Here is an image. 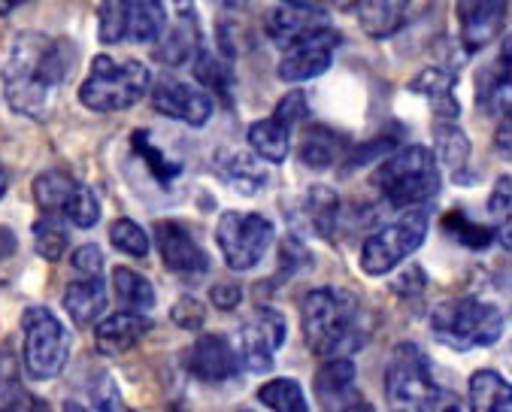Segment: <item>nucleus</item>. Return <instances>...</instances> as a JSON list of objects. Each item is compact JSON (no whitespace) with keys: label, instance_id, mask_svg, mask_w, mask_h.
Instances as JSON below:
<instances>
[{"label":"nucleus","instance_id":"obj_21","mask_svg":"<svg viewBox=\"0 0 512 412\" xmlns=\"http://www.w3.org/2000/svg\"><path fill=\"white\" fill-rule=\"evenodd\" d=\"M455 85H458L455 73H452L449 67L434 64V67H425L413 82H409V91H416V94L428 97V100H431V107H434V113H437L440 119L455 122V119L461 116V103H458Z\"/></svg>","mask_w":512,"mask_h":412},{"label":"nucleus","instance_id":"obj_46","mask_svg":"<svg viewBox=\"0 0 512 412\" xmlns=\"http://www.w3.org/2000/svg\"><path fill=\"white\" fill-rule=\"evenodd\" d=\"M388 152H391V140H379L376 146H358V149L352 152V158H349V170L370 164L376 155H385V158H388Z\"/></svg>","mask_w":512,"mask_h":412},{"label":"nucleus","instance_id":"obj_42","mask_svg":"<svg viewBox=\"0 0 512 412\" xmlns=\"http://www.w3.org/2000/svg\"><path fill=\"white\" fill-rule=\"evenodd\" d=\"M91 400H94L97 412H131V409L122 403V394H119V388L113 385V379H110L107 373L94 379V385H91Z\"/></svg>","mask_w":512,"mask_h":412},{"label":"nucleus","instance_id":"obj_38","mask_svg":"<svg viewBox=\"0 0 512 412\" xmlns=\"http://www.w3.org/2000/svg\"><path fill=\"white\" fill-rule=\"evenodd\" d=\"M64 216H67V222L70 225H76V228H94L97 225V219H100V203H97V194L88 188V185H76L73 188V194H70V200L64 203V210H61Z\"/></svg>","mask_w":512,"mask_h":412},{"label":"nucleus","instance_id":"obj_33","mask_svg":"<svg viewBox=\"0 0 512 412\" xmlns=\"http://www.w3.org/2000/svg\"><path fill=\"white\" fill-rule=\"evenodd\" d=\"M258 400L273 412H310V403H306V394H303L300 382L288 379V376L264 382L258 388Z\"/></svg>","mask_w":512,"mask_h":412},{"label":"nucleus","instance_id":"obj_27","mask_svg":"<svg viewBox=\"0 0 512 412\" xmlns=\"http://www.w3.org/2000/svg\"><path fill=\"white\" fill-rule=\"evenodd\" d=\"M512 391L497 370H476L470 376V412H509Z\"/></svg>","mask_w":512,"mask_h":412},{"label":"nucleus","instance_id":"obj_6","mask_svg":"<svg viewBox=\"0 0 512 412\" xmlns=\"http://www.w3.org/2000/svg\"><path fill=\"white\" fill-rule=\"evenodd\" d=\"M149 82L152 76L143 61H113L110 55H97L79 85V103L91 113H119L146 97Z\"/></svg>","mask_w":512,"mask_h":412},{"label":"nucleus","instance_id":"obj_49","mask_svg":"<svg viewBox=\"0 0 512 412\" xmlns=\"http://www.w3.org/2000/svg\"><path fill=\"white\" fill-rule=\"evenodd\" d=\"M497 146H500V149H509V119H503V125H500V134H497Z\"/></svg>","mask_w":512,"mask_h":412},{"label":"nucleus","instance_id":"obj_11","mask_svg":"<svg viewBox=\"0 0 512 412\" xmlns=\"http://www.w3.org/2000/svg\"><path fill=\"white\" fill-rule=\"evenodd\" d=\"M285 316L273 306H258L240 331V358L252 373L273 370V352L285 343Z\"/></svg>","mask_w":512,"mask_h":412},{"label":"nucleus","instance_id":"obj_10","mask_svg":"<svg viewBox=\"0 0 512 412\" xmlns=\"http://www.w3.org/2000/svg\"><path fill=\"white\" fill-rule=\"evenodd\" d=\"M167 13L164 4H149V0H113V4L100 7L97 34L104 43H152L164 34Z\"/></svg>","mask_w":512,"mask_h":412},{"label":"nucleus","instance_id":"obj_28","mask_svg":"<svg viewBox=\"0 0 512 412\" xmlns=\"http://www.w3.org/2000/svg\"><path fill=\"white\" fill-rule=\"evenodd\" d=\"M288 137H291V131L285 125H279L273 116L249 125V134H246V140L255 149V155L264 158V161H270V164H282L288 158V149H291V140Z\"/></svg>","mask_w":512,"mask_h":412},{"label":"nucleus","instance_id":"obj_47","mask_svg":"<svg viewBox=\"0 0 512 412\" xmlns=\"http://www.w3.org/2000/svg\"><path fill=\"white\" fill-rule=\"evenodd\" d=\"M13 391H16V385H13V367H10V358H7V364L0 361V409L13 406L10 403V394Z\"/></svg>","mask_w":512,"mask_h":412},{"label":"nucleus","instance_id":"obj_35","mask_svg":"<svg viewBox=\"0 0 512 412\" xmlns=\"http://www.w3.org/2000/svg\"><path fill=\"white\" fill-rule=\"evenodd\" d=\"M131 146H134V152L146 161V167L152 170V176H155L164 188L182 173V164L173 161L170 155H164V152L152 143V137H149L146 131H137V134L131 137Z\"/></svg>","mask_w":512,"mask_h":412},{"label":"nucleus","instance_id":"obj_25","mask_svg":"<svg viewBox=\"0 0 512 412\" xmlns=\"http://www.w3.org/2000/svg\"><path fill=\"white\" fill-rule=\"evenodd\" d=\"M343 149H346V137L343 134L316 125V128L306 131V137L300 143V161L310 170H328V167H334L340 161Z\"/></svg>","mask_w":512,"mask_h":412},{"label":"nucleus","instance_id":"obj_51","mask_svg":"<svg viewBox=\"0 0 512 412\" xmlns=\"http://www.w3.org/2000/svg\"><path fill=\"white\" fill-rule=\"evenodd\" d=\"M343 412H376V409L370 403H364V400H352Z\"/></svg>","mask_w":512,"mask_h":412},{"label":"nucleus","instance_id":"obj_52","mask_svg":"<svg viewBox=\"0 0 512 412\" xmlns=\"http://www.w3.org/2000/svg\"><path fill=\"white\" fill-rule=\"evenodd\" d=\"M64 412H88V409H85V406H79L76 400H67V403H64Z\"/></svg>","mask_w":512,"mask_h":412},{"label":"nucleus","instance_id":"obj_30","mask_svg":"<svg viewBox=\"0 0 512 412\" xmlns=\"http://www.w3.org/2000/svg\"><path fill=\"white\" fill-rule=\"evenodd\" d=\"M358 19L364 34H370L373 40H388L394 37L403 25H406V4H358Z\"/></svg>","mask_w":512,"mask_h":412},{"label":"nucleus","instance_id":"obj_4","mask_svg":"<svg viewBox=\"0 0 512 412\" xmlns=\"http://www.w3.org/2000/svg\"><path fill=\"white\" fill-rule=\"evenodd\" d=\"M431 331L443 346H449L455 352L488 349L503 337L506 313L491 300L461 294V297H449L434 306Z\"/></svg>","mask_w":512,"mask_h":412},{"label":"nucleus","instance_id":"obj_26","mask_svg":"<svg viewBox=\"0 0 512 412\" xmlns=\"http://www.w3.org/2000/svg\"><path fill=\"white\" fill-rule=\"evenodd\" d=\"M434 143H437V167L443 164V170L452 176V179H461L464 167L470 164V140L467 134L455 125V122H443L434 128Z\"/></svg>","mask_w":512,"mask_h":412},{"label":"nucleus","instance_id":"obj_13","mask_svg":"<svg viewBox=\"0 0 512 412\" xmlns=\"http://www.w3.org/2000/svg\"><path fill=\"white\" fill-rule=\"evenodd\" d=\"M328 28H331L328 10L316 4H279L267 16V37L285 52Z\"/></svg>","mask_w":512,"mask_h":412},{"label":"nucleus","instance_id":"obj_29","mask_svg":"<svg viewBox=\"0 0 512 412\" xmlns=\"http://www.w3.org/2000/svg\"><path fill=\"white\" fill-rule=\"evenodd\" d=\"M76 185L79 182L67 170H46L34 179V203L43 210V216H58Z\"/></svg>","mask_w":512,"mask_h":412},{"label":"nucleus","instance_id":"obj_17","mask_svg":"<svg viewBox=\"0 0 512 412\" xmlns=\"http://www.w3.org/2000/svg\"><path fill=\"white\" fill-rule=\"evenodd\" d=\"M152 331V319L149 316H134V313H119L104 319L94 328V343L100 355H125L131 349H137L146 334Z\"/></svg>","mask_w":512,"mask_h":412},{"label":"nucleus","instance_id":"obj_50","mask_svg":"<svg viewBox=\"0 0 512 412\" xmlns=\"http://www.w3.org/2000/svg\"><path fill=\"white\" fill-rule=\"evenodd\" d=\"M10 191V170L0 164V200H4V194Z\"/></svg>","mask_w":512,"mask_h":412},{"label":"nucleus","instance_id":"obj_40","mask_svg":"<svg viewBox=\"0 0 512 412\" xmlns=\"http://www.w3.org/2000/svg\"><path fill=\"white\" fill-rule=\"evenodd\" d=\"M170 319H173V325L182 328V331H200L203 322H207V306H203L197 297L185 294V297H179V300L173 303Z\"/></svg>","mask_w":512,"mask_h":412},{"label":"nucleus","instance_id":"obj_37","mask_svg":"<svg viewBox=\"0 0 512 412\" xmlns=\"http://www.w3.org/2000/svg\"><path fill=\"white\" fill-rule=\"evenodd\" d=\"M443 228H446V234H449L452 240H458L461 246H470V249H485V246L494 243V231L476 225V222H473L470 216H464L461 210L449 213V216L443 219Z\"/></svg>","mask_w":512,"mask_h":412},{"label":"nucleus","instance_id":"obj_9","mask_svg":"<svg viewBox=\"0 0 512 412\" xmlns=\"http://www.w3.org/2000/svg\"><path fill=\"white\" fill-rule=\"evenodd\" d=\"M219 249L231 270H252L270 252L276 228L261 213H225L216 228Z\"/></svg>","mask_w":512,"mask_h":412},{"label":"nucleus","instance_id":"obj_34","mask_svg":"<svg viewBox=\"0 0 512 412\" xmlns=\"http://www.w3.org/2000/svg\"><path fill=\"white\" fill-rule=\"evenodd\" d=\"M70 243V234L64 228V222L58 216H40L34 222V249L43 261H58L64 258Z\"/></svg>","mask_w":512,"mask_h":412},{"label":"nucleus","instance_id":"obj_23","mask_svg":"<svg viewBox=\"0 0 512 412\" xmlns=\"http://www.w3.org/2000/svg\"><path fill=\"white\" fill-rule=\"evenodd\" d=\"M216 170L240 194H258L267 185V170L258 164L255 155L240 152V149H222L216 155Z\"/></svg>","mask_w":512,"mask_h":412},{"label":"nucleus","instance_id":"obj_53","mask_svg":"<svg viewBox=\"0 0 512 412\" xmlns=\"http://www.w3.org/2000/svg\"><path fill=\"white\" fill-rule=\"evenodd\" d=\"M16 7H19V4H0V13H13Z\"/></svg>","mask_w":512,"mask_h":412},{"label":"nucleus","instance_id":"obj_8","mask_svg":"<svg viewBox=\"0 0 512 412\" xmlns=\"http://www.w3.org/2000/svg\"><path fill=\"white\" fill-rule=\"evenodd\" d=\"M428 237V213L406 210L397 222L370 234L361 246V270L367 276L391 273L403 258L413 255Z\"/></svg>","mask_w":512,"mask_h":412},{"label":"nucleus","instance_id":"obj_41","mask_svg":"<svg viewBox=\"0 0 512 412\" xmlns=\"http://www.w3.org/2000/svg\"><path fill=\"white\" fill-rule=\"evenodd\" d=\"M306 94L303 91H288L279 103H276V110H273V119L279 122V125H285L288 131H294L303 119H306Z\"/></svg>","mask_w":512,"mask_h":412},{"label":"nucleus","instance_id":"obj_39","mask_svg":"<svg viewBox=\"0 0 512 412\" xmlns=\"http://www.w3.org/2000/svg\"><path fill=\"white\" fill-rule=\"evenodd\" d=\"M110 243L125 252L128 258H146L149 255V234L134 219H119L110 228Z\"/></svg>","mask_w":512,"mask_h":412},{"label":"nucleus","instance_id":"obj_1","mask_svg":"<svg viewBox=\"0 0 512 412\" xmlns=\"http://www.w3.org/2000/svg\"><path fill=\"white\" fill-rule=\"evenodd\" d=\"M73 61L76 46L70 40L43 31H22L13 40L4 73H0L10 110L37 122L49 119Z\"/></svg>","mask_w":512,"mask_h":412},{"label":"nucleus","instance_id":"obj_15","mask_svg":"<svg viewBox=\"0 0 512 412\" xmlns=\"http://www.w3.org/2000/svg\"><path fill=\"white\" fill-rule=\"evenodd\" d=\"M155 246L164 258V267L182 276H200L210 270V258L197 240L179 222H155Z\"/></svg>","mask_w":512,"mask_h":412},{"label":"nucleus","instance_id":"obj_16","mask_svg":"<svg viewBox=\"0 0 512 412\" xmlns=\"http://www.w3.org/2000/svg\"><path fill=\"white\" fill-rule=\"evenodd\" d=\"M240 370L237 355L222 334H200V340L191 349V373L200 382H228Z\"/></svg>","mask_w":512,"mask_h":412},{"label":"nucleus","instance_id":"obj_12","mask_svg":"<svg viewBox=\"0 0 512 412\" xmlns=\"http://www.w3.org/2000/svg\"><path fill=\"white\" fill-rule=\"evenodd\" d=\"M152 107L167 119H179L191 128H200V125H207L213 116V97L203 88L161 76L152 85Z\"/></svg>","mask_w":512,"mask_h":412},{"label":"nucleus","instance_id":"obj_44","mask_svg":"<svg viewBox=\"0 0 512 412\" xmlns=\"http://www.w3.org/2000/svg\"><path fill=\"white\" fill-rule=\"evenodd\" d=\"M488 210H491V216L500 219V231H506L509 228V176L497 179V185L488 197Z\"/></svg>","mask_w":512,"mask_h":412},{"label":"nucleus","instance_id":"obj_7","mask_svg":"<svg viewBox=\"0 0 512 412\" xmlns=\"http://www.w3.org/2000/svg\"><path fill=\"white\" fill-rule=\"evenodd\" d=\"M22 361L34 382L55 379L70 358V331L46 306H28L22 313Z\"/></svg>","mask_w":512,"mask_h":412},{"label":"nucleus","instance_id":"obj_43","mask_svg":"<svg viewBox=\"0 0 512 412\" xmlns=\"http://www.w3.org/2000/svg\"><path fill=\"white\" fill-rule=\"evenodd\" d=\"M70 261L79 270V276H104V252L97 246H79Z\"/></svg>","mask_w":512,"mask_h":412},{"label":"nucleus","instance_id":"obj_20","mask_svg":"<svg viewBox=\"0 0 512 412\" xmlns=\"http://www.w3.org/2000/svg\"><path fill=\"white\" fill-rule=\"evenodd\" d=\"M64 309L73 325L88 328L94 325L107 309V282L104 276H79L64 291Z\"/></svg>","mask_w":512,"mask_h":412},{"label":"nucleus","instance_id":"obj_45","mask_svg":"<svg viewBox=\"0 0 512 412\" xmlns=\"http://www.w3.org/2000/svg\"><path fill=\"white\" fill-rule=\"evenodd\" d=\"M210 300H213V306H219V309H237L240 300H243V288L234 285V282H219V285H213Z\"/></svg>","mask_w":512,"mask_h":412},{"label":"nucleus","instance_id":"obj_3","mask_svg":"<svg viewBox=\"0 0 512 412\" xmlns=\"http://www.w3.org/2000/svg\"><path fill=\"white\" fill-rule=\"evenodd\" d=\"M388 412H461V397L434 379L428 355L416 343H400L385 370Z\"/></svg>","mask_w":512,"mask_h":412},{"label":"nucleus","instance_id":"obj_14","mask_svg":"<svg viewBox=\"0 0 512 412\" xmlns=\"http://www.w3.org/2000/svg\"><path fill=\"white\" fill-rule=\"evenodd\" d=\"M340 46V34L334 28L303 40L300 46L288 49L285 58L279 61V79L285 82H303V79H316L334 64V49Z\"/></svg>","mask_w":512,"mask_h":412},{"label":"nucleus","instance_id":"obj_5","mask_svg":"<svg viewBox=\"0 0 512 412\" xmlns=\"http://www.w3.org/2000/svg\"><path fill=\"white\" fill-rule=\"evenodd\" d=\"M440 182V167L425 146H403L400 152L382 158L379 170L373 173L376 191L397 210H416L425 200L437 197Z\"/></svg>","mask_w":512,"mask_h":412},{"label":"nucleus","instance_id":"obj_19","mask_svg":"<svg viewBox=\"0 0 512 412\" xmlns=\"http://www.w3.org/2000/svg\"><path fill=\"white\" fill-rule=\"evenodd\" d=\"M506 4H458L461 13V46L464 52H479L500 34L506 22Z\"/></svg>","mask_w":512,"mask_h":412},{"label":"nucleus","instance_id":"obj_18","mask_svg":"<svg viewBox=\"0 0 512 412\" xmlns=\"http://www.w3.org/2000/svg\"><path fill=\"white\" fill-rule=\"evenodd\" d=\"M200 52V25H197V16L194 10L185 4L179 7V16L170 28H164L161 34V43L155 49V58L167 67H182L188 64L194 55Z\"/></svg>","mask_w":512,"mask_h":412},{"label":"nucleus","instance_id":"obj_24","mask_svg":"<svg viewBox=\"0 0 512 412\" xmlns=\"http://www.w3.org/2000/svg\"><path fill=\"white\" fill-rule=\"evenodd\" d=\"M355 391V364L352 358H337L325 361L316 373V394L325 403V409H346V400Z\"/></svg>","mask_w":512,"mask_h":412},{"label":"nucleus","instance_id":"obj_32","mask_svg":"<svg viewBox=\"0 0 512 412\" xmlns=\"http://www.w3.org/2000/svg\"><path fill=\"white\" fill-rule=\"evenodd\" d=\"M479 100L485 107H491V113L497 110L506 119L509 113V43L506 40L500 46V61L479 79Z\"/></svg>","mask_w":512,"mask_h":412},{"label":"nucleus","instance_id":"obj_48","mask_svg":"<svg viewBox=\"0 0 512 412\" xmlns=\"http://www.w3.org/2000/svg\"><path fill=\"white\" fill-rule=\"evenodd\" d=\"M16 252V237H13V231L10 228H0V258H7V255H13Z\"/></svg>","mask_w":512,"mask_h":412},{"label":"nucleus","instance_id":"obj_22","mask_svg":"<svg viewBox=\"0 0 512 412\" xmlns=\"http://www.w3.org/2000/svg\"><path fill=\"white\" fill-rule=\"evenodd\" d=\"M337 222H340V197L325 185H313L300 203V228L310 231L313 237L331 240Z\"/></svg>","mask_w":512,"mask_h":412},{"label":"nucleus","instance_id":"obj_31","mask_svg":"<svg viewBox=\"0 0 512 412\" xmlns=\"http://www.w3.org/2000/svg\"><path fill=\"white\" fill-rule=\"evenodd\" d=\"M113 285H116V294L119 300L128 306V313L134 316H146L149 309L155 306V288L146 276H140L137 270L131 267H116L113 270Z\"/></svg>","mask_w":512,"mask_h":412},{"label":"nucleus","instance_id":"obj_36","mask_svg":"<svg viewBox=\"0 0 512 412\" xmlns=\"http://www.w3.org/2000/svg\"><path fill=\"white\" fill-rule=\"evenodd\" d=\"M194 76H197V82H200L203 88H213V91H219L222 97L231 94V85H234L231 67H228L225 61H219V58H216L213 52H207V49H200V52L194 55Z\"/></svg>","mask_w":512,"mask_h":412},{"label":"nucleus","instance_id":"obj_2","mask_svg":"<svg viewBox=\"0 0 512 412\" xmlns=\"http://www.w3.org/2000/svg\"><path fill=\"white\" fill-rule=\"evenodd\" d=\"M303 340L313 355L325 361L349 358L373 340L376 319L349 288L325 285L303 297L300 309Z\"/></svg>","mask_w":512,"mask_h":412}]
</instances>
